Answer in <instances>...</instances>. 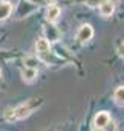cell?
<instances>
[{
  "label": "cell",
  "instance_id": "cell-14",
  "mask_svg": "<svg viewBox=\"0 0 124 131\" xmlns=\"http://www.w3.org/2000/svg\"><path fill=\"white\" fill-rule=\"evenodd\" d=\"M107 2H110V3H112L113 6H117V5L120 3V0H107Z\"/></svg>",
  "mask_w": 124,
  "mask_h": 131
},
{
  "label": "cell",
  "instance_id": "cell-11",
  "mask_svg": "<svg viewBox=\"0 0 124 131\" xmlns=\"http://www.w3.org/2000/svg\"><path fill=\"white\" fill-rule=\"evenodd\" d=\"M25 64H26V67H37V64H38V61H35L34 58H26L25 60Z\"/></svg>",
  "mask_w": 124,
  "mask_h": 131
},
{
  "label": "cell",
  "instance_id": "cell-2",
  "mask_svg": "<svg viewBox=\"0 0 124 131\" xmlns=\"http://www.w3.org/2000/svg\"><path fill=\"white\" fill-rule=\"evenodd\" d=\"M110 124V114L107 111H100L96 113L95 119H93V125L96 130H104L107 128V125Z\"/></svg>",
  "mask_w": 124,
  "mask_h": 131
},
{
  "label": "cell",
  "instance_id": "cell-17",
  "mask_svg": "<svg viewBox=\"0 0 124 131\" xmlns=\"http://www.w3.org/2000/svg\"><path fill=\"white\" fill-rule=\"evenodd\" d=\"M0 76H2V72H0Z\"/></svg>",
  "mask_w": 124,
  "mask_h": 131
},
{
  "label": "cell",
  "instance_id": "cell-9",
  "mask_svg": "<svg viewBox=\"0 0 124 131\" xmlns=\"http://www.w3.org/2000/svg\"><path fill=\"white\" fill-rule=\"evenodd\" d=\"M113 99L117 104H124V87H118L113 93Z\"/></svg>",
  "mask_w": 124,
  "mask_h": 131
},
{
  "label": "cell",
  "instance_id": "cell-12",
  "mask_svg": "<svg viewBox=\"0 0 124 131\" xmlns=\"http://www.w3.org/2000/svg\"><path fill=\"white\" fill-rule=\"evenodd\" d=\"M101 2H103V0H86L87 6H91V8H96V6H100Z\"/></svg>",
  "mask_w": 124,
  "mask_h": 131
},
{
  "label": "cell",
  "instance_id": "cell-10",
  "mask_svg": "<svg viewBox=\"0 0 124 131\" xmlns=\"http://www.w3.org/2000/svg\"><path fill=\"white\" fill-rule=\"evenodd\" d=\"M46 34H48V37H49V35H54V38L58 40V32H57V29H55L54 26H48V28H46Z\"/></svg>",
  "mask_w": 124,
  "mask_h": 131
},
{
  "label": "cell",
  "instance_id": "cell-3",
  "mask_svg": "<svg viewBox=\"0 0 124 131\" xmlns=\"http://www.w3.org/2000/svg\"><path fill=\"white\" fill-rule=\"evenodd\" d=\"M92 37H93V29H92L91 25H83V26L78 29V32H77V40H78L80 43H86V41H89Z\"/></svg>",
  "mask_w": 124,
  "mask_h": 131
},
{
  "label": "cell",
  "instance_id": "cell-7",
  "mask_svg": "<svg viewBox=\"0 0 124 131\" xmlns=\"http://www.w3.org/2000/svg\"><path fill=\"white\" fill-rule=\"evenodd\" d=\"M35 49H37L38 53H46V52H49V49H51V43H49V40H46V38H40V40H37Z\"/></svg>",
  "mask_w": 124,
  "mask_h": 131
},
{
  "label": "cell",
  "instance_id": "cell-6",
  "mask_svg": "<svg viewBox=\"0 0 124 131\" xmlns=\"http://www.w3.org/2000/svg\"><path fill=\"white\" fill-rule=\"evenodd\" d=\"M12 12V5L8 3V2H2L0 3V21L6 20Z\"/></svg>",
  "mask_w": 124,
  "mask_h": 131
},
{
  "label": "cell",
  "instance_id": "cell-5",
  "mask_svg": "<svg viewBox=\"0 0 124 131\" xmlns=\"http://www.w3.org/2000/svg\"><path fill=\"white\" fill-rule=\"evenodd\" d=\"M37 75H38V72H37V69H34V67H25V69L22 70L23 81H26V82H32V81L37 78Z\"/></svg>",
  "mask_w": 124,
  "mask_h": 131
},
{
  "label": "cell",
  "instance_id": "cell-8",
  "mask_svg": "<svg viewBox=\"0 0 124 131\" xmlns=\"http://www.w3.org/2000/svg\"><path fill=\"white\" fill-rule=\"evenodd\" d=\"M113 5L110 3V2H101V5H100V12H101V15L103 17H110L112 14H113Z\"/></svg>",
  "mask_w": 124,
  "mask_h": 131
},
{
  "label": "cell",
  "instance_id": "cell-4",
  "mask_svg": "<svg viewBox=\"0 0 124 131\" xmlns=\"http://www.w3.org/2000/svg\"><path fill=\"white\" fill-rule=\"evenodd\" d=\"M60 8L58 6H55V5H49V8H48V12H46V20L49 21V23H55L57 20H58V17H60Z\"/></svg>",
  "mask_w": 124,
  "mask_h": 131
},
{
  "label": "cell",
  "instance_id": "cell-15",
  "mask_svg": "<svg viewBox=\"0 0 124 131\" xmlns=\"http://www.w3.org/2000/svg\"><path fill=\"white\" fill-rule=\"evenodd\" d=\"M45 3H48V5H54L55 0H45Z\"/></svg>",
  "mask_w": 124,
  "mask_h": 131
},
{
  "label": "cell",
  "instance_id": "cell-1",
  "mask_svg": "<svg viewBox=\"0 0 124 131\" xmlns=\"http://www.w3.org/2000/svg\"><path fill=\"white\" fill-rule=\"evenodd\" d=\"M40 105H41V99H31L29 102L22 104V105H19V107H15V108H8V110L5 111V117H6V121H9V122L25 119V117H28V116L31 114L35 108H38Z\"/></svg>",
  "mask_w": 124,
  "mask_h": 131
},
{
  "label": "cell",
  "instance_id": "cell-13",
  "mask_svg": "<svg viewBox=\"0 0 124 131\" xmlns=\"http://www.w3.org/2000/svg\"><path fill=\"white\" fill-rule=\"evenodd\" d=\"M118 53H120L121 57H124V41L120 44V47H118Z\"/></svg>",
  "mask_w": 124,
  "mask_h": 131
},
{
  "label": "cell",
  "instance_id": "cell-16",
  "mask_svg": "<svg viewBox=\"0 0 124 131\" xmlns=\"http://www.w3.org/2000/svg\"><path fill=\"white\" fill-rule=\"evenodd\" d=\"M31 2H34V3H43L45 0H31Z\"/></svg>",
  "mask_w": 124,
  "mask_h": 131
}]
</instances>
